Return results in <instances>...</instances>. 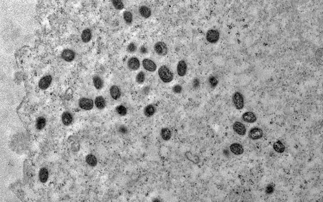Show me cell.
<instances>
[{
	"mask_svg": "<svg viewBox=\"0 0 323 202\" xmlns=\"http://www.w3.org/2000/svg\"><path fill=\"white\" fill-rule=\"evenodd\" d=\"M242 119L245 122L248 123H253L257 120L255 114L253 112H247L242 116Z\"/></svg>",
	"mask_w": 323,
	"mask_h": 202,
	"instance_id": "obj_11",
	"label": "cell"
},
{
	"mask_svg": "<svg viewBox=\"0 0 323 202\" xmlns=\"http://www.w3.org/2000/svg\"><path fill=\"white\" fill-rule=\"evenodd\" d=\"M233 104L236 109L240 110L244 107V100L243 96L240 93L237 92L234 93L232 98Z\"/></svg>",
	"mask_w": 323,
	"mask_h": 202,
	"instance_id": "obj_2",
	"label": "cell"
},
{
	"mask_svg": "<svg viewBox=\"0 0 323 202\" xmlns=\"http://www.w3.org/2000/svg\"><path fill=\"white\" fill-rule=\"evenodd\" d=\"M91 38L92 33L90 30L89 29L84 30L81 34L82 41L84 43H88L91 40Z\"/></svg>",
	"mask_w": 323,
	"mask_h": 202,
	"instance_id": "obj_23",
	"label": "cell"
},
{
	"mask_svg": "<svg viewBox=\"0 0 323 202\" xmlns=\"http://www.w3.org/2000/svg\"><path fill=\"white\" fill-rule=\"evenodd\" d=\"M93 81L94 86L97 90H101L103 88L104 81L100 77L94 76L93 78Z\"/></svg>",
	"mask_w": 323,
	"mask_h": 202,
	"instance_id": "obj_20",
	"label": "cell"
},
{
	"mask_svg": "<svg viewBox=\"0 0 323 202\" xmlns=\"http://www.w3.org/2000/svg\"><path fill=\"white\" fill-rule=\"evenodd\" d=\"M117 113L122 116L126 115L127 113V110L126 108L123 105H119L118 106L116 109Z\"/></svg>",
	"mask_w": 323,
	"mask_h": 202,
	"instance_id": "obj_32",
	"label": "cell"
},
{
	"mask_svg": "<svg viewBox=\"0 0 323 202\" xmlns=\"http://www.w3.org/2000/svg\"><path fill=\"white\" fill-rule=\"evenodd\" d=\"M119 130L122 133L126 134L127 132V130L125 126H122Z\"/></svg>",
	"mask_w": 323,
	"mask_h": 202,
	"instance_id": "obj_38",
	"label": "cell"
},
{
	"mask_svg": "<svg viewBox=\"0 0 323 202\" xmlns=\"http://www.w3.org/2000/svg\"><path fill=\"white\" fill-rule=\"evenodd\" d=\"M230 149L231 152L236 155H242L244 151L243 146L240 144L236 143L232 144L230 146Z\"/></svg>",
	"mask_w": 323,
	"mask_h": 202,
	"instance_id": "obj_15",
	"label": "cell"
},
{
	"mask_svg": "<svg viewBox=\"0 0 323 202\" xmlns=\"http://www.w3.org/2000/svg\"><path fill=\"white\" fill-rule=\"evenodd\" d=\"M123 17L125 22L128 24H131L133 21V15L129 11H125L123 14Z\"/></svg>",
	"mask_w": 323,
	"mask_h": 202,
	"instance_id": "obj_28",
	"label": "cell"
},
{
	"mask_svg": "<svg viewBox=\"0 0 323 202\" xmlns=\"http://www.w3.org/2000/svg\"><path fill=\"white\" fill-rule=\"evenodd\" d=\"M233 129L239 135L243 136L245 135L247 130L244 125L242 123L236 121L233 124Z\"/></svg>",
	"mask_w": 323,
	"mask_h": 202,
	"instance_id": "obj_8",
	"label": "cell"
},
{
	"mask_svg": "<svg viewBox=\"0 0 323 202\" xmlns=\"http://www.w3.org/2000/svg\"><path fill=\"white\" fill-rule=\"evenodd\" d=\"M263 132L262 130L258 127H254L248 133L249 138L252 140H256L261 138L263 136Z\"/></svg>",
	"mask_w": 323,
	"mask_h": 202,
	"instance_id": "obj_6",
	"label": "cell"
},
{
	"mask_svg": "<svg viewBox=\"0 0 323 202\" xmlns=\"http://www.w3.org/2000/svg\"><path fill=\"white\" fill-rule=\"evenodd\" d=\"M52 78L50 76H47L41 79L39 82V87L42 90H45L50 86Z\"/></svg>",
	"mask_w": 323,
	"mask_h": 202,
	"instance_id": "obj_17",
	"label": "cell"
},
{
	"mask_svg": "<svg viewBox=\"0 0 323 202\" xmlns=\"http://www.w3.org/2000/svg\"><path fill=\"white\" fill-rule=\"evenodd\" d=\"M142 65L145 70L150 72H154L157 68V66L156 64L150 59H144L142 61Z\"/></svg>",
	"mask_w": 323,
	"mask_h": 202,
	"instance_id": "obj_7",
	"label": "cell"
},
{
	"mask_svg": "<svg viewBox=\"0 0 323 202\" xmlns=\"http://www.w3.org/2000/svg\"><path fill=\"white\" fill-rule=\"evenodd\" d=\"M62 56L64 60L68 62H71L74 60L75 55L73 50L67 49L63 50L62 53Z\"/></svg>",
	"mask_w": 323,
	"mask_h": 202,
	"instance_id": "obj_10",
	"label": "cell"
},
{
	"mask_svg": "<svg viewBox=\"0 0 323 202\" xmlns=\"http://www.w3.org/2000/svg\"><path fill=\"white\" fill-rule=\"evenodd\" d=\"M112 4L116 9L121 10L124 8V6L123 2L119 0H114L112 1Z\"/></svg>",
	"mask_w": 323,
	"mask_h": 202,
	"instance_id": "obj_33",
	"label": "cell"
},
{
	"mask_svg": "<svg viewBox=\"0 0 323 202\" xmlns=\"http://www.w3.org/2000/svg\"><path fill=\"white\" fill-rule=\"evenodd\" d=\"M185 155L187 158L194 163L197 164L200 161V159L198 156L192 154L189 152H187Z\"/></svg>",
	"mask_w": 323,
	"mask_h": 202,
	"instance_id": "obj_29",
	"label": "cell"
},
{
	"mask_svg": "<svg viewBox=\"0 0 323 202\" xmlns=\"http://www.w3.org/2000/svg\"><path fill=\"white\" fill-rule=\"evenodd\" d=\"M46 120L43 117H39L36 121V126L37 129L41 130L45 126Z\"/></svg>",
	"mask_w": 323,
	"mask_h": 202,
	"instance_id": "obj_27",
	"label": "cell"
},
{
	"mask_svg": "<svg viewBox=\"0 0 323 202\" xmlns=\"http://www.w3.org/2000/svg\"><path fill=\"white\" fill-rule=\"evenodd\" d=\"M127 66L128 68L132 71H136L140 68V62L136 57H133L129 59L127 62Z\"/></svg>",
	"mask_w": 323,
	"mask_h": 202,
	"instance_id": "obj_9",
	"label": "cell"
},
{
	"mask_svg": "<svg viewBox=\"0 0 323 202\" xmlns=\"http://www.w3.org/2000/svg\"><path fill=\"white\" fill-rule=\"evenodd\" d=\"M86 160L87 164L90 166H95L97 164V160L96 157L93 155H88L86 157Z\"/></svg>",
	"mask_w": 323,
	"mask_h": 202,
	"instance_id": "obj_26",
	"label": "cell"
},
{
	"mask_svg": "<svg viewBox=\"0 0 323 202\" xmlns=\"http://www.w3.org/2000/svg\"><path fill=\"white\" fill-rule=\"evenodd\" d=\"M79 105L81 109L85 110L92 109L93 107V100L90 99L84 98L80 99L79 102Z\"/></svg>",
	"mask_w": 323,
	"mask_h": 202,
	"instance_id": "obj_5",
	"label": "cell"
},
{
	"mask_svg": "<svg viewBox=\"0 0 323 202\" xmlns=\"http://www.w3.org/2000/svg\"><path fill=\"white\" fill-rule=\"evenodd\" d=\"M219 32L217 29L209 30L206 33V39L210 43H215L217 42L219 40Z\"/></svg>",
	"mask_w": 323,
	"mask_h": 202,
	"instance_id": "obj_3",
	"label": "cell"
},
{
	"mask_svg": "<svg viewBox=\"0 0 323 202\" xmlns=\"http://www.w3.org/2000/svg\"><path fill=\"white\" fill-rule=\"evenodd\" d=\"M140 51L141 53L143 54H144L146 53L147 50L146 48L144 47H142L140 49Z\"/></svg>",
	"mask_w": 323,
	"mask_h": 202,
	"instance_id": "obj_40",
	"label": "cell"
},
{
	"mask_svg": "<svg viewBox=\"0 0 323 202\" xmlns=\"http://www.w3.org/2000/svg\"><path fill=\"white\" fill-rule=\"evenodd\" d=\"M156 112V108L152 104H149L144 107L143 110L144 116L148 118L151 117L154 115Z\"/></svg>",
	"mask_w": 323,
	"mask_h": 202,
	"instance_id": "obj_16",
	"label": "cell"
},
{
	"mask_svg": "<svg viewBox=\"0 0 323 202\" xmlns=\"http://www.w3.org/2000/svg\"><path fill=\"white\" fill-rule=\"evenodd\" d=\"M62 120L63 124L65 125H70L72 122L73 117L71 114L69 112H64L62 117Z\"/></svg>",
	"mask_w": 323,
	"mask_h": 202,
	"instance_id": "obj_18",
	"label": "cell"
},
{
	"mask_svg": "<svg viewBox=\"0 0 323 202\" xmlns=\"http://www.w3.org/2000/svg\"><path fill=\"white\" fill-rule=\"evenodd\" d=\"M273 148L277 152L280 153L284 152L285 150V146L280 141H278L273 144Z\"/></svg>",
	"mask_w": 323,
	"mask_h": 202,
	"instance_id": "obj_24",
	"label": "cell"
},
{
	"mask_svg": "<svg viewBox=\"0 0 323 202\" xmlns=\"http://www.w3.org/2000/svg\"><path fill=\"white\" fill-rule=\"evenodd\" d=\"M95 104L98 109L101 110L105 108L106 102L105 99L102 96L97 97L95 100Z\"/></svg>",
	"mask_w": 323,
	"mask_h": 202,
	"instance_id": "obj_22",
	"label": "cell"
},
{
	"mask_svg": "<svg viewBox=\"0 0 323 202\" xmlns=\"http://www.w3.org/2000/svg\"><path fill=\"white\" fill-rule=\"evenodd\" d=\"M136 82L139 84L143 83L145 79V75L143 72H140L136 75Z\"/></svg>",
	"mask_w": 323,
	"mask_h": 202,
	"instance_id": "obj_31",
	"label": "cell"
},
{
	"mask_svg": "<svg viewBox=\"0 0 323 202\" xmlns=\"http://www.w3.org/2000/svg\"><path fill=\"white\" fill-rule=\"evenodd\" d=\"M315 58L318 63L322 65L323 64V49L320 48L318 49L315 54Z\"/></svg>",
	"mask_w": 323,
	"mask_h": 202,
	"instance_id": "obj_30",
	"label": "cell"
},
{
	"mask_svg": "<svg viewBox=\"0 0 323 202\" xmlns=\"http://www.w3.org/2000/svg\"><path fill=\"white\" fill-rule=\"evenodd\" d=\"M274 189L273 185L272 184H270L266 187L265 192L267 194H271L273 192Z\"/></svg>",
	"mask_w": 323,
	"mask_h": 202,
	"instance_id": "obj_37",
	"label": "cell"
},
{
	"mask_svg": "<svg viewBox=\"0 0 323 202\" xmlns=\"http://www.w3.org/2000/svg\"><path fill=\"white\" fill-rule=\"evenodd\" d=\"M193 82H194L193 83H194V85H193L195 87H196L198 86V85H199V81L198 80L196 79Z\"/></svg>",
	"mask_w": 323,
	"mask_h": 202,
	"instance_id": "obj_39",
	"label": "cell"
},
{
	"mask_svg": "<svg viewBox=\"0 0 323 202\" xmlns=\"http://www.w3.org/2000/svg\"><path fill=\"white\" fill-rule=\"evenodd\" d=\"M158 74L160 79L165 83L170 82L173 79V75L172 72L165 65L161 66L158 70Z\"/></svg>",
	"mask_w": 323,
	"mask_h": 202,
	"instance_id": "obj_1",
	"label": "cell"
},
{
	"mask_svg": "<svg viewBox=\"0 0 323 202\" xmlns=\"http://www.w3.org/2000/svg\"><path fill=\"white\" fill-rule=\"evenodd\" d=\"M24 166V173L25 180L29 181L34 176V172L33 169L28 163L25 162Z\"/></svg>",
	"mask_w": 323,
	"mask_h": 202,
	"instance_id": "obj_14",
	"label": "cell"
},
{
	"mask_svg": "<svg viewBox=\"0 0 323 202\" xmlns=\"http://www.w3.org/2000/svg\"><path fill=\"white\" fill-rule=\"evenodd\" d=\"M48 177V172L47 170L45 168H41L39 172V178L41 182L42 183L46 182Z\"/></svg>",
	"mask_w": 323,
	"mask_h": 202,
	"instance_id": "obj_25",
	"label": "cell"
},
{
	"mask_svg": "<svg viewBox=\"0 0 323 202\" xmlns=\"http://www.w3.org/2000/svg\"><path fill=\"white\" fill-rule=\"evenodd\" d=\"M154 49L155 52L160 56H165L168 53L167 46L163 42H159L156 43L154 46Z\"/></svg>",
	"mask_w": 323,
	"mask_h": 202,
	"instance_id": "obj_4",
	"label": "cell"
},
{
	"mask_svg": "<svg viewBox=\"0 0 323 202\" xmlns=\"http://www.w3.org/2000/svg\"><path fill=\"white\" fill-rule=\"evenodd\" d=\"M137 47L136 44L134 43H131L129 44L127 47V52L130 53L135 52L137 50Z\"/></svg>",
	"mask_w": 323,
	"mask_h": 202,
	"instance_id": "obj_35",
	"label": "cell"
},
{
	"mask_svg": "<svg viewBox=\"0 0 323 202\" xmlns=\"http://www.w3.org/2000/svg\"><path fill=\"white\" fill-rule=\"evenodd\" d=\"M177 72L180 77H183L186 74L187 66L186 62L183 60L180 61L177 66Z\"/></svg>",
	"mask_w": 323,
	"mask_h": 202,
	"instance_id": "obj_13",
	"label": "cell"
},
{
	"mask_svg": "<svg viewBox=\"0 0 323 202\" xmlns=\"http://www.w3.org/2000/svg\"><path fill=\"white\" fill-rule=\"evenodd\" d=\"M160 136L161 138L164 141H168L170 140L172 138V132L168 128H163L160 130Z\"/></svg>",
	"mask_w": 323,
	"mask_h": 202,
	"instance_id": "obj_12",
	"label": "cell"
},
{
	"mask_svg": "<svg viewBox=\"0 0 323 202\" xmlns=\"http://www.w3.org/2000/svg\"><path fill=\"white\" fill-rule=\"evenodd\" d=\"M209 82L210 85L213 88L216 87L218 83V80L214 76H211L209 79Z\"/></svg>",
	"mask_w": 323,
	"mask_h": 202,
	"instance_id": "obj_34",
	"label": "cell"
},
{
	"mask_svg": "<svg viewBox=\"0 0 323 202\" xmlns=\"http://www.w3.org/2000/svg\"><path fill=\"white\" fill-rule=\"evenodd\" d=\"M139 12L143 17L148 18L151 15L152 12L151 9L146 6H142L139 8Z\"/></svg>",
	"mask_w": 323,
	"mask_h": 202,
	"instance_id": "obj_21",
	"label": "cell"
},
{
	"mask_svg": "<svg viewBox=\"0 0 323 202\" xmlns=\"http://www.w3.org/2000/svg\"><path fill=\"white\" fill-rule=\"evenodd\" d=\"M172 91L174 93L176 94L181 93L183 91V88L180 85H176L172 88Z\"/></svg>",
	"mask_w": 323,
	"mask_h": 202,
	"instance_id": "obj_36",
	"label": "cell"
},
{
	"mask_svg": "<svg viewBox=\"0 0 323 202\" xmlns=\"http://www.w3.org/2000/svg\"><path fill=\"white\" fill-rule=\"evenodd\" d=\"M110 93L112 98L115 100L119 98L121 95L120 89L116 86H113L110 87Z\"/></svg>",
	"mask_w": 323,
	"mask_h": 202,
	"instance_id": "obj_19",
	"label": "cell"
}]
</instances>
